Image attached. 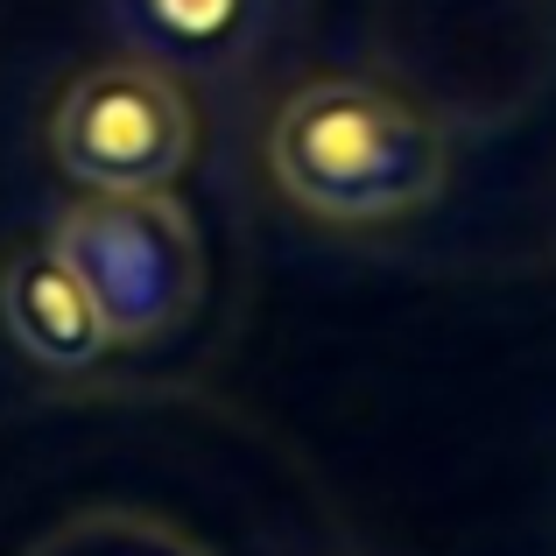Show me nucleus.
I'll list each match as a JSON object with an SVG mask.
<instances>
[{
    "label": "nucleus",
    "mask_w": 556,
    "mask_h": 556,
    "mask_svg": "<svg viewBox=\"0 0 556 556\" xmlns=\"http://www.w3.org/2000/svg\"><path fill=\"white\" fill-rule=\"evenodd\" d=\"M155 8H163V22H177V28L198 36V28H218L240 0H155Z\"/></svg>",
    "instance_id": "nucleus-5"
},
{
    "label": "nucleus",
    "mask_w": 556,
    "mask_h": 556,
    "mask_svg": "<svg viewBox=\"0 0 556 556\" xmlns=\"http://www.w3.org/2000/svg\"><path fill=\"white\" fill-rule=\"evenodd\" d=\"M50 254L85 282L113 345H163L204 296L198 226L169 190H92L50 226Z\"/></svg>",
    "instance_id": "nucleus-2"
},
{
    "label": "nucleus",
    "mask_w": 556,
    "mask_h": 556,
    "mask_svg": "<svg viewBox=\"0 0 556 556\" xmlns=\"http://www.w3.org/2000/svg\"><path fill=\"white\" fill-rule=\"evenodd\" d=\"M268 169L311 218L380 226L422 212L444 190V135L388 85L311 78L275 113Z\"/></svg>",
    "instance_id": "nucleus-1"
},
{
    "label": "nucleus",
    "mask_w": 556,
    "mask_h": 556,
    "mask_svg": "<svg viewBox=\"0 0 556 556\" xmlns=\"http://www.w3.org/2000/svg\"><path fill=\"white\" fill-rule=\"evenodd\" d=\"M190 141L198 121L184 85L135 56L78 71L50 113V149L85 190H169L190 163Z\"/></svg>",
    "instance_id": "nucleus-3"
},
{
    "label": "nucleus",
    "mask_w": 556,
    "mask_h": 556,
    "mask_svg": "<svg viewBox=\"0 0 556 556\" xmlns=\"http://www.w3.org/2000/svg\"><path fill=\"white\" fill-rule=\"evenodd\" d=\"M0 325H8V339L50 374H85L113 353L99 303L85 296V282L50 254V240L8 254V268H0Z\"/></svg>",
    "instance_id": "nucleus-4"
}]
</instances>
